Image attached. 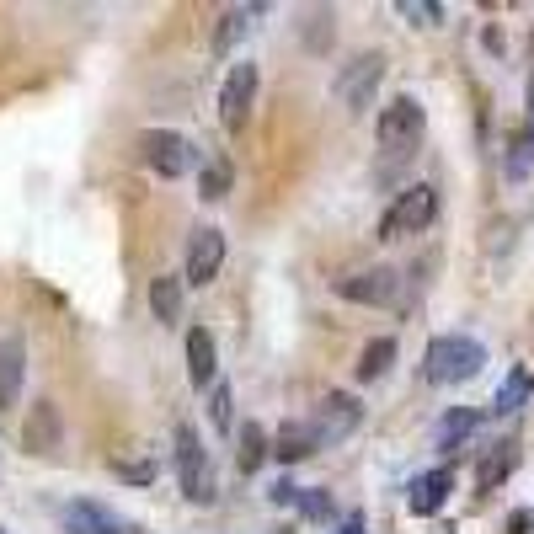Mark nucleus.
<instances>
[{
  "label": "nucleus",
  "mask_w": 534,
  "mask_h": 534,
  "mask_svg": "<svg viewBox=\"0 0 534 534\" xmlns=\"http://www.w3.org/2000/svg\"><path fill=\"white\" fill-rule=\"evenodd\" d=\"M422 134H428V113H422L417 97H396L380 113V150L385 166H406L422 150Z\"/></svg>",
  "instance_id": "obj_1"
},
{
  "label": "nucleus",
  "mask_w": 534,
  "mask_h": 534,
  "mask_svg": "<svg viewBox=\"0 0 534 534\" xmlns=\"http://www.w3.org/2000/svg\"><path fill=\"white\" fill-rule=\"evenodd\" d=\"M481 364H486V348L476 337H433L428 353H422L428 385H465L481 374Z\"/></svg>",
  "instance_id": "obj_2"
},
{
  "label": "nucleus",
  "mask_w": 534,
  "mask_h": 534,
  "mask_svg": "<svg viewBox=\"0 0 534 534\" xmlns=\"http://www.w3.org/2000/svg\"><path fill=\"white\" fill-rule=\"evenodd\" d=\"M171 449H177V486L193 502H209L214 497V470H209V449H203L198 428H187L177 422V433H171Z\"/></svg>",
  "instance_id": "obj_3"
},
{
  "label": "nucleus",
  "mask_w": 534,
  "mask_h": 534,
  "mask_svg": "<svg viewBox=\"0 0 534 534\" xmlns=\"http://www.w3.org/2000/svg\"><path fill=\"white\" fill-rule=\"evenodd\" d=\"M433 214H438V187L417 182V187H406V193H396V203H390L385 219H380V235L385 241L390 235H417V230L433 225Z\"/></svg>",
  "instance_id": "obj_4"
},
{
  "label": "nucleus",
  "mask_w": 534,
  "mask_h": 534,
  "mask_svg": "<svg viewBox=\"0 0 534 534\" xmlns=\"http://www.w3.org/2000/svg\"><path fill=\"white\" fill-rule=\"evenodd\" d=\"M358 422H364V406H358L353 396H326L316 406V417H310V433H316V449H332L342 444V438H353L358 433Z\"/></svg>",
  "instance_id": "obj_5"
},
{
  "label": "nucleus",
  "mask_w": 534,
  "mask_h": 534,
  "mask_svg": "<svg viewBox=\"0 0 534 534\" xmlns=\"http://www.w3.org/2000/svg\"><path fill=\"white\" fill-rule=\"evenodd\" d=\"M139 161L150 171H161V177H182V171L193 166V145L171 129H145L139 134Z\"/></svg>",
  "instance_id": "obj_6"
},
{
  "label": "nucleus",
  "mask_w": 534,
  "mask_h": 534,
  "mask_svg": "<svg viewBox=\"0 0 534 534\" xmlns=\"http://www.w3.org/2000/svg\"><path fill=\"white\" fill-rule=\"evenodd\" d=\"M380 75H385V54H358L353 65L337 75V102L348 107V113H364L374 86H380Z\"/></svg>",
  "instance_id": "obj_7"
},
{
  "label": "nucleus",
  "mask_w": 534,
  "mask_h": 534,
  "mask_svg": "<svg viewBox=\"0 0 534 534\" xmlns=\"http://www.w3.org/2000/svg\"><path fill=\"white\" fill-rule=\"evenodd\" d=\"M337 294L353 305H396L401 300V273L396 267H369V273L337 278Z\"/></svg>",
  "instance_id": "obj_8"
},
{
  "label": "nucleus",
  "mask_w": 534,
  "mask_h": 534,
  "mask_svg": "<svg viewBox=\"0 0 534 534\" xmlns=\"http://www.w3.org/2000/svg\"><path fill=\"white\" fill-rule=\"evenodd\" d=\"M257 65H230V75L219 81V118L225 129H241L246 113H251V97H257Z\"/></svg>",
  "instance_id": "obj_9"
},
{
  "label": "nucleus",
  "mask_w": 534,
  "mask_h": 534,
  "mask_svg": "<svg viewBox=\"0 0 534 534\" xmlns=\"http://www.w3.org/2000/svg\"><path fill=\"white\" fill-rule=\"evenodd\" d=\"M219 267H225V235L214 225L193 230V241H187V284H214Z\"/></svg>",
  "instance_id": "obj_10"
},
{
  "label": "nucleus",
  "mask_w": 534,
  "mask_h": 534,
  "mask_svg": "<svg viewBox=\"0 0 534 534\" xmlns=\"http://www.w3.org/2000/svg\"><path fill=\"white\" fill-rule=\"evenodd\" d=\"M22 374H27V342L11 332V337H0V412H6V406H17Z\"/></svg>",
  "instance_id": "obj_11"
},
{
  "label": "nucleus",
  "mask_w": 534,
  "mask_h": 534,
  "mask_svg": "<svg viewBox=\"0 0 534 534\" xmlns=\"http://www.w3.org/2000/svg\"><path fill=\"white\" fill-rule=\"evenodd\" d=\"M449 492H454V470H449V465H438V470H428V476H417V481H412V513H417V518H433V513L449 502Z\"/></svg>",
  "instance_id": "obj_12"
},
{
  "label": "nucleus",
  "mask_w": 534,
  "mask_h": 534,
  "mask_svg": "<svg viewBox=\"0 0 534 534\" xmlns=\"http://www.w3.org/2000/svg\"><path fill=\"white\" fill-rule=\"evenodd\" d=\"M22 444H27V454H49L59 444V406L54 401H38L33 412H27Z\"/></svg>",
  "instance_id": "obj_13"
},
{
  "label": "nucleus",
  "mask_w": 534,
  "mask_h": 534,
  "mask_svg": "<svg viewBox=\"0 0 534 534\" xmlns=\"http://www.w3.org/2000/svg\"><path fill=\"white\" fill-rule=\"evenodd\" d=\"M65 529L70 534H129L107 508H97V502H70V508H65Z\"/></svg>",
  "instance_id": "obj_14"
},
{
  "label": "nucleus",
  "mask_w": 534,
  "mask_h": 534,
  "mask_svg": "<svg viewBox=\"0 0 534 534\" xmlns=\"http://www.w3.org/2000/svg\"><path fill=\"white\" fill-rule=\"evenodd\" d=\"M214 337L203 332V326H193V332H187V380L193 385H214Z\"/></svg>",
  "instance_id": "obj_15"
},
{
  "label": "nucleus",
  "mask_w": 534,
  "mask_h": 534,
  "mask_svg": "<svg viewBox=\"0 0 534 534\" xmlns=\"http://www.w3.org/2000/svg\"><path fill=\"white\" fill-rule=\"evenodd\" d=\"M273 454L278 460H305V454H316V433H310V422H284V428L273 433Z\"/></svg>",
  "instance_id": "obj_16"
},
{
  "label": "nucleus",
  "mask_w": 534,
  "mask_h": 534,
  "mask_svg": "<svg viewBox=\"0 0 534 534\" xmlns=\"http://www.w3.org/2000/svg\"><path fill=\"white\" fill-rule=\"evenodd\" d=\"M476 412H470V406H454V412H444L438 417V428H433V438H438V449H460L470 433H476Z\"/></svg>",
  "instance_id": "obj_17"
},
{
  "label": "nucleus",
  "mask_w": 534,
  "mask_h": 534,
  "mask_svg": "<svg viewBox=\"0 0 534 534\" xmlns=\"http://www.w3.org/2000/svg\"><path fill=\"white\" fill-rule=\"evenodd\" d=\"M529 390H534V374H529L524 364H518V369L508 374V380H502V390H497V401H492V412H497V417H513V412H518V406H524V401H529Z\"/></svg>",
  "instance_id": "obj_18"
},
{
  "label": "nucleus",
  "mask_w": 534,
  "mask_h": 534,
  "mask_svg": "<svg viewBox=\"0 0 534 534\" xmlns=\"http://www.w3.org/2000/svg\"><path fill=\"white\" fill-rule=\"evenodd\" d=\"M396 364V337H374L364 353H358V380H380V374Z\"/></svg>",
  "instance_id": "obj_19"
},
{
  "label": "nucleus",
  "mask_w": 534,
  "mask_h": 534,
  "mask_svg": "<svg viewBox=\"0 0 534 534\" xmlns=\"http://www.w3.org/2000/svg\"><path fill=\"white\" fill-rule=\"evenodd\" d=\"M150 310H155V316H161V321H171V326H177V316H182V284H177V278H155V284H150Z\"/></svg>",
  "instance_id": "obj_20"
},
{
  "label": "nucleus",
  "mask_w": 534,
  "mask_h": 534,
  "mask_svg": "<svg viewBox=\"0 0 534 534\" xmlns=\"http://www.w3.org/2000/svg\"><path fill=\"white\" fill-rule=\"evenodd\" d=\"M267 449H273V438L262 433V422H246V428H241V470H246V476L267 460Z\"/></svg>",
  "instance_id": "obj_21"
},
{
  "label": "nucleus",
  "mask_w": 534,
  "mask_h": 534,
  "mask_svg": "<svg viewBox=\"0 0 534 534\" xmlns=\"http://www.w3.org/2000/svg\"><path fill=\"white\" fill-rule=\"evenodd\" d=\"M251 17H262V6H235V11H225V17H219V27H214V49H230V43L246 33Z\"/></svg>",
  "instance_id": "obj_22"
},
{
  "label": "nucleus",
  "mask_w": 534,
  "mask_h": 534,
  "mask_svg": "<svg viewBox=\"0 0 534 534\" xmlns=\"http://www.w3.org/2000/svg\"><path fill=\"white\" fill-rule=\"evenodd\" d=\"M230 182H235V171H230V161L219 155V161H209L203 166V177H198V193L203 198H225L230 193Z\"/></svg>",
  "instance_id": "obj_23"
},
{
  "label": "nucleus",
  "mask_w": 534,
  "mask_h": 534,
  "mask_svg": "<svg viewBox=\"0 0 534 534\" xmlns=\"http://www.w3.org/2000/svg\"><path fill=\"white\" fill-rule=\"evenodd\" d=\"M513 460H518V444H497V454L481 465V486H497V481L513 470Z\"/></svg>",
  "instance_id": "obj_24"
},
{
  "label": "nucleus",
  "mask_w": 534,
  "mask_h": 534,
  "mask_svg": "<svg viewBox=\"0 0 534 534\" xmlns=\"http://www.w3.org/2000/svg\"><path fill=\"white\" fill-rule=\"evenodd\" d=\"M529 171H534V139L524 134V139L513 145V155H508V177H513V182H524Z\"/></svg>",
  "instance_id": "obj_25"
},
{
  "label": "nucleus",
  "mask_w": 534,
  "mask_h": 534,
  "mask_svg": "<svg viewBox=\"0 0 534 534\" xmlns=\"http://www.w3.org/2000/svg\"><path fill=\"white\" fill-rule=\"evenodd\" d=\"M396 11H401V17H412L417 27H433L438 17H444V6H422V0H401Z\"/></svg>",
  "instance_id": "obj_26"
},
{
  "label": "nucleus",
  "mask_w": 534,
  "mask_h": 534,
  "mask_svg": "<svg viewBox=\"0 0 534 534\" xmlns=\"http://www.w3.org/2000/svg\"><path fill=\"white\" fill-rule=\"evenodd\" d=\"M294 502H300L305 518H332V497H326V492H305V497H294Z\"/></svg>",
  "instance_id": "obj_27"
},
{
  "label": "nucleus",
  "mask_w": 534,
  "mask_h": 534,
  "mask_svg": "<svg viewBox=\"0 0 534 534\" xmlns=\"http://www.w3.org/2000/svg\"><path fill=\"white\" fill-rule=\"evenodd\" d=\"M209 422H214V428H230V390L225 385L209 396Z\"/></svg>",
  "instance_id": "obj_28"
},
{
  "label": "nucleus",
  "mask_w": 534,
  "mask_h": 534,
  "mask_svg": "<svg viewBox=\"0 0 534 534\" xmlns=\"http://www.w3.org/2000/svg\"><path fill=\"white\" fill-rule=\"evenodd\" d=\"M118 476H123V481H150L155 465H118Z\"/></svg>",
  "instance_id": "obj_29"
},
{
  "label": "nucleus",
  "mask_w": 534,
  "mask_h": 534,
  "mask_svg": "<svg viewBox=\"0 0 534 534\" xmlns=\"http://www.w3.org/2000/svg\"><path fill=\"white\" fill-rule=\"evenodd\" d=\"M342 534H364V513H348V524H342Z\"/></svg>",
  "instance_id": "obj_30"
},
{
  "label": "nucleus",
  "mask_w": 534,
  "mask_h": 534,
  "mask_svg": "<svg viewBox=\"0 0 534 534\" xmlns=\"http://www.w3.org/2000/svg\"><path fill=\"white\" fill-rule=\"evenodd\" d=\"M529 59H534V43H529ZM529 97H534V86H529Z\"/></svg>",
  "instance_id": "obj_31"
},
{
  "label": "nucleus",
  "mask_w": 534,
  "mask_h": 534,
  "mask_svg": "<svg viewBox=\"0 0 534 534\" xmlns=\"http://www.w3.org/2000/svg\"><path fill=\"white\" fill-rule=\"evenodd\" d=\"M529 139H534V113H529Z\"/></svg>",
  "instance_id": "obj_32"
},
{
  "label": "nucleus",
  "mask_w": 534,
  "mask_h": 534,
  "mask_svg": "<svg viewBox=\"0 0 534 534\" xmlns=\"http://www.w3.org/2000/svg\"><path fill=\"white\" fill-rule=\"evenodd\" d=\"M273 534H289V529H273Z\"/></svg>",
  "instance_id": "obj_33"
}]
</instances>
